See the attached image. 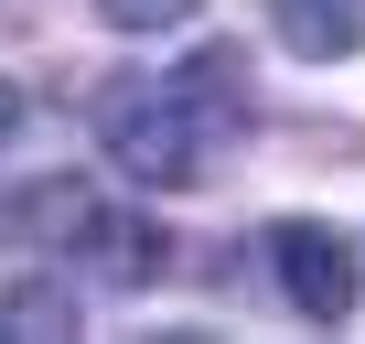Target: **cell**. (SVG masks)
Segmentation results:
<instances>
[{
	"label": "cell",
	"instance_id": "6",
	"mask_svg": "<svg viewBox=\"0 0 365 344\" xmlns=\"http://www.w3.org/2000/svg\"><path fill=\"white\" fill-rule=\"evenodd\" d=\"M97 11H108L118 33H161V22H194L205 0H97Z\"/></svg>",
	"mask_w": 365,
	"mask_h": 344
},
{
	"label": "cell",
	"instance_id": "3",
	"mask_svg": "<svg viewBox=\"0 0 365 344\" xmlns=\"http://www.w3.org/2000/svg\"><path fill=\"white\" fill-rule=\"evenodd\" d=\"M86 237H97V280H108V290H140V280L161 269V237H150L140 216H86Z\"/></svg>",
	"mask_w": 365,
	"mask_h": 344
},
{
	"label": "cell",
	"instance_id": "2",
	"mask_svg": "<svg viewBox=\"0 0 365 344\" xmlns=\"http://www.w3.org/2000/svg\"><path fill=\"white\" fill-rule=\"evenodd\" d=\"M269 269H279V290H290L301 323H344L354 290H365L354 237H333V226H312V216H279V226H269Z\"/></svg>",
	"mask_w": 365,
	"mask_h": 344
},
{
	"label": "cell",
	"instance_id": "4",
	"mask_svg": "<svg viewBox=\"0 0 365 344\" xmlns=\"http://www.w3.org/2000/svg\"><path fill=\"white\" fill-rule=\"evenodd\" d=\"M269 22H279L290 54H312V65L354 54V11H344V0H269Z\"/></svg>",
	"mask_w": 365,
	"mask_h": 344
},
{
	"label": "cell",
	"instance_id": "7",
	"mask_svg": "<svg viewBox=\"0 0 365 344\" xmlns=\"http://www.w3.org/2000/svg\"><path fill=\"white\" fill-rule=\"evenodd\" d=\"M11 118H22V97H11V76H0V140H11Z\"/></svg>",
	"mask_w": 365,
	"mask_h": 344
},
{
	"label": "cell",
	"instance_id": "5",
	"mask_svg": "<svg viewBox=\"0 0 365 344\" xmlns=\"http://www.w3.org/2000/svg\"><path fill=\"white\" fill-rule=\"evenodd\" d=\"M54 323H76V301H65L54 280H22L11 301H0V333H54Z\"/></svg>",
	"mask_w": 365,
	"mask_h": 344
},
{
	"label": "cell",
	"instance_id": "1",
	"mask_svg": "<svg viewBox=\"0 0 365 344\" xmlns=\"http://www.w3.org/2000/svg\"><path fill=\"white\" fill-rule=\"evenodd\" d=\"M215 129L226 118L182 76H129V86L97 97V140H108V161L129 172V183H194L205 151H215Z\"/></svg>",
	"mask_w": 365,
	"mask_h": 344
}]
</instances>
